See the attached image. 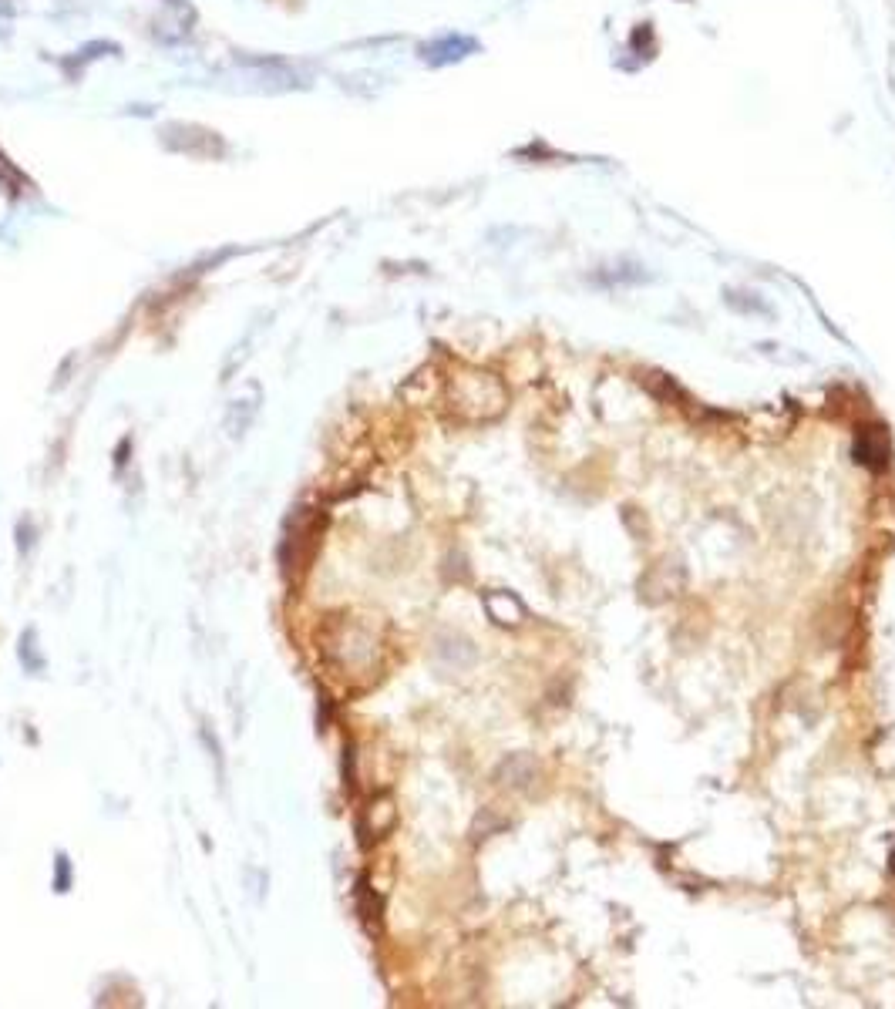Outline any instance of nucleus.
I'll return each mask as SVG.
<instances>
[{"mask_svg": "<svg viewBox=\"0 0 895 1009\" xmlns=\"http://www.w3.org/2000/svg\"><path fill=\"white\" fill-rule=\"evenodd\" d=\"M21 182H24V175H21V169H17V165L11 162V159H7V155L4 152H0V185H4V189H21Z\"/></svg>", "mask_w": 895, "mask_h": 1009, "instance_id": "obj_6", "label": "nucleus"}, {"mask_svg": "<svg viewBox=\"0 0 895 1009\" xmlns=\"http://www.w3.org/2000/svg\"><path fill=\"white\" fill-rule=\"evenodd\" d=\"M889 458H892V448H889V434L882 428H862L855 438V461L872 471H882L889 468Z\"/></svg>", "mask_w": 895, "mask_h": 1009, "instance_id": "obj_4", "label": "nucleus"}, {"mask_svg": "<svg viewBox=\"0 0 895 1009\" xmlns=\"http://www.w3.org/2000/svg\"><path fill=\"white\" fill-rule=\"evenodd\" d=\"M58 892H68V858H58Z\"/></svg>", "mask_w": 895, "mask_h": 1009, "instance_id": "obj_7", "label": "nucleus"}, {"mask_svg": "<svg viewBox=\"0 0 895 1009\" xmlns=\"http://www.w3.org/2000/svg\"><path fill=\"white\" fill-rule=\"evenodd\" d=\"M451 401H455V407L468 421H485L502 414L505 391L492 374H461L451 384Z\"/></svg>", "mask_w": 895, "mask_h": 1009, "instance_id": "obj_1", "label": "nucleus"}, {"mask_svg": "<svg viewBox=\"0 0 895 1009\" xmlns=\"http://www.w3.org/2000/svg\"><path fill=\"white\" fill-rule=\"evenodd\" d=\"M478 48H482V44H478L475 37H468V34H441V37H435V41L421 44L418 54H421V61L428 64V68H448V64H458V61L472 58Z\"/></svg>", "mask_w": 895, "mask_h": 1009, "instance_id": "obj_3", "label": "nucleus"}, {"mask_svg": "<svg viewBox=\"0 0 895 1009\" xmlns=\"http://www.w3.org/2000/svg\"><path fill=\"white\" fill-rule=\"evenodd\" d=\"M485 609H488V616H492L495 623H502V626L522 623V616H525L522 603L515 596H509V592H492V596H485Z\"/></svg>", "mask_w": 895, "mask_h": 1009, "instance_id": "obj_5", "label": "nucleus"}, {"mask_svg": "<svg viewBox=\"0 0 895 1009\" xmlns=\"http://www.w3.org/2000/svg\"><path fill=\"white\" fill-rule=\"evenodd\" d=\"M175 135H159L165 148L179 155H192V159H219L226 155V145L223 138L209 128H199V125H182V122H172L169 125Z\"/></svg>", "mask_w": 895, "mask_h": 1009, "instance_id": "obj_2", "label": "nucleus"}]
</instances>
